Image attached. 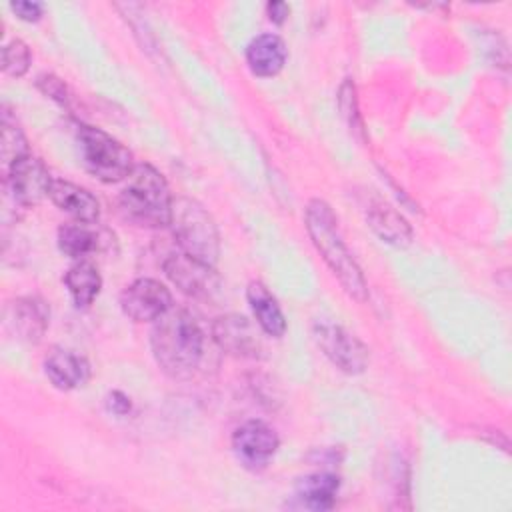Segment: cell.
<instances>
[{
  "label": "cell",
  "mask_w": 512,
  "mask_h": 512,
  "mask_svg": "<svg viewBox=\"0 0 512 512\" xmlns=\"http://www.w3.org/2000/svg\"><path fill=\"white\" fill-rule=\"evenodd\" d=\"M150 348L158 368L174 378L188 380L204 358V332L184 308H170L150 330Z\"/></svg>",
  "instance_id": "cell-1"
},
{
  "label": "cell",
  "mask_w": 512,
  "mask_h": 512,
  "mask_svg": "<svg viewBox=\"0 0 512 512\" xmlns=\"http://www.w3.org/2000/svg\"><path fill=\"white\" fill-rule=\"evenodd\" d=\"M306 230L312 238V244L322 254L324 262L328 264L332 274L338 278L346 294L356 302H364L368 298V286H366L364 274L358 262L354 260L352 252L346 248L338 230V220L328 202L320 198H312L308 202Z\"/></svg>",
  "instance_id": "cell-2"
},
{
  "label": "cell",
  "mask_w": 512,
  "mask_h": 512,
  "mask_svg": "<svg viewBox=\"0 0 512 512\" xmlns=\"http://www.w3.org/2000/svg\"><path fill=\"white\" fill-rule=\"evenodd\" d=\"M172 200L164 176L148 162L132 168L118 196L124 218L140 228L170 226Z\"/></svg>",
  "instance_id": "cell-3"
},
{
  "label": "cell",
  "mask_w": 512,
  "mask_h": 512,
  "mask_svg": "<svg viewBox=\"0 0 512 512\" xmlns=\"http://www.w3.org/2000/svg\"><path fill=\"white\" fill-rule=\"evenodd\" d=\"M170 228L180 250L214 266L220 256V234L210 212L192 198H174Z\"/></svg>",
  "instance_id": "cell-4"
},
{
  "label": "cell",
  "mask_w": 512,
  "mask_h": 512,
  "mask_svg": "<svg viewBox=\"0 0 512 512\" xmlns=\"http://www.w3.org/2000/svg\"><path fill=\"white\" fill-rule=\"evenodd\" d=\"M76 146L84 170L104 184L124 182L136 166L132 152L96 126L80 124L76 130Z\"/></svg>",
  "instance_id": "cell-5"
},
{
  "label": "cell",
  "mask_w": 512,
  "mask_h": 512,
  "mask_svg": "<svg viewBox=\"0 0 512 512\" xmlns=\"http://www.w3.org/2000/svg\"><path fill=\"white\" fill-rule=\"evenodd\" d=\"M314 340L338 370L346 374H360L366 370L370 352L366 344L346 328L320 320L314 324Z\"/></svg>",
  "instance_id": "cell-6"
},
{
  "label": "cell",
  "mask_w": 512,
  "mask_h": 512,
  "mask_svg": "<svg viewBox=\"0 0 512 512\" xmlns=\"http://www.w3.org/2000/svg\"><path fill=\"white\" fill-rule=\"evenodd\" d=\"M164 274L182 294L196 300H214L222 290V280L214 266L184 252L170 254L164 260Z\"/></svg>",
  "instance_id": "cell-7"
},
{
  "label": "cell",
  "mask_w": 512,
  "mask_h": 512,
  "mask_svg": "<svg viewBox=\"0 0 512 512\" xmlns=\"http://www.w3.org/2000/svg\"><path fill=\"white\" fill-rule=\"evenodd\" d=\"M280 446L276 430L264 420H246L232 434V450L238 462L252 470H264Z\"/></svg>",
  "instance_id": "cell-8"
},
{
  "label": "cell",
  "mask_w": 512,
  "mask_h": 512,
  "mask_svg": "<svg viewBox=\"0 0 512 512\" xmlns=\"http://www.w3.org/2000/svg\"><path fill=\"white\" fill-rule=\"evenodd\" d=\"M120 308L134 322H154L172 308V294L154 278H138L120 292Z\"/></svg>",
  "instance_id": "cell-9"
},
{
  "label": "cell",
  "mask_w": 512,
  "mask_h": 512,
  "mask_svg": "<svg viewBox=\"0 0 512 512\" xmlns=\"http://www.w3.org/2000/svg\"><path fill=\"white\" fill-rule=\"evenodd\" d=\"M52 176L44 162L26 154L8 166V186L16 204L30 208L40 204L52 186Z\"/></svg>",
  "instance_id": "cell-10"
},
{
  "label": "cell",
  "mask_w": 512,
  "mask_h": 512,
  "mask_svg": "<svg viewBox=\"0 0 512 512\" xmlns=\"http://www.w3.org/2000/svg\"><path fill=\"white\" fill-rule=\"evenodd\" d=\"M216 344L236 358H256L262 352V342L256 326L240 314L218 316L212 324Z\"/></svg>",
  "instance_id": "cell-11"
},
{
  "label": "cell",
  "mask_w": 512,
  "mask_h": 512,
  "mask_svg": "<svg viewBox=\"0 0 512 512\" xmlns=\"http://www.w3.org/2000/svg\"><path fill=\"white\" fill-rule=\"evenodd\" d=\"M94 224L86 222H68L58 228L56 242L64 256L74 260H84L94 252H104L112 248L114 234L106 230L92 228Z\"/></svg>",
  "instance_id": "cell-12"
},
{
  "label": "cell",
  "mask_w": 512,
  "mask_h": 512,
  "mask_svg": "<svg viewBox=\"0 0 512 512\" xmlns=\"http://www.w3.org/2000/svg\"><path fill=\"white\" fill-rule=\"evenodd\" d=\"M90 362L68 348H54L44 358V374L58 390H76L90 380Z\"/></svg>",
  "instance_id": "cell-13"
},
{
  "label": "cell",
  "mask_w": 512,
  "mask_h": 512,
  "mask_svg": "<svg viewBox=\"0 0 512 512\" xmlns=\"http://www.w3.org/2000/svg\"><path fill=\"white\" fill-rule=\"evenodd\" d=\"M48 198L52 200V204L62 210L64 214H68L74 222H86V224H96L100 218V202L98 198L68 180H52Z\"/></svg>",
  "instance_id": "cell-14"
},
{
  "label": "cell",
  "mask_w": 512,
  "mask_h": 512,
  "mask_svg": "<svg viewBox=\"0 0 512 512\" xmlns=\"http://www.w3.org/2000/svg\"><path fill=\"white\" fill-rule=\"evenodd\" d=\"M8 322L20 340L36 344L48 328L50 310L46 302L36 296L16 298L8 308Z\"/></svg>",
  "instance_id": "cell-15"
},
{
  "label": "cell",
  "mask_w": 512,
  "mask_h": 512,
  "mask_svg": "<svg viewBox=\"0 0 512 512\" xmlns=\"http://www.w3.org/2000/svg\"><path fill=\"white\" fill-rule=\"evenodd\" d=\"M286 60L288 48L278 34H258L246 46V64L250 72L260 78H272L280 74Z\"/></svg>",
  "instance_id": "cell-16"
},
{
  "label": "cell",
  "mask_w": 512,
  "mask_h": 512,
  "mask_svg": "<svg viewBox=\"0 0 512 512\" xmlns=\"http://www.w3.org/2000/svg\"><path fill=\"white\" fill-rule=\"evenodd\" d=\"M340 478L332 472H314L298 480L294 500L308 510H330L336 504Z\"/></svg>",
  "instance_id": "cell-17"
},
{
  "label": "cell",
  "mask_w": 512,
  "mask_h": 512,
  "mask_svg": "<svg viewBox=\"0 0 512 512\" xmlns=\"http://www.w3.org/2000/svg\"><path fill=\"white\" fill-rule=\"evenodd\" d=\"M366 220H368V226L374 230V234L382 242H386V244H392L396 248H404V246H408L412 242V228H410V224L390 204L374 202L368 208Z\"/></svg>",
  "instance_id": "cell-18"
},
{
  "label": "cell",
  "mask_w": 512,
  "mask_h": 512,
  "mask_svg": "<svg viewBox=\"0 0 512 512\" xmlns=\"http://www.w3.org/2000/svg\"><path fill=\"white\" fill-rule=\"evenodd\" d=\"M246 298L252 308V314L260 326L262 332H266L272 338H280L286 332V318L282 314V308L278 300L270 294V290L254 280L246 288Z\"/></svg>",
  "instance_id": "cell-19"
},
{
  "label": "cell",
  "mask_w": 512,
  "mask_h": 512,
  "mask_svg": "<svg viewBox=\"0 0 512 512\" xmlns=\"http://www.w3.org/2000/svg\"><path fill=\"white\" fill-rule=\"evenodd\" d=\"M64 286L68 288V294L72 302L78 308H86L94 302V298L100 294L102 278L98 268L88 260H78L72 264L64 274Z\"/></svg>",
  "instance_id": "cell-20"
},
{
  "label": "cell",
  "mask_w": 512,
  "mask_h": 512,
  "mask_svg": "<svg viewBox=\"0 0 512 512\" xmlns=\"http://www.w3.org/2000/svg\"><path fill=\"white\" fill-rule=\"evenodd\" d=\"M0 154L2 160L10 166L18 158L28 154V142L22 134V130L16 126V122L10 120V116L2 114V140H0Z\"/></svg>",
  "instance_id": "cell-21"
},
{
  "label": "cell",
  "mask_w": 512,
  "mask_h": 512,
  "mask_svg": "<svg viewBox=\"0 0 512 512\" xmlns=\"http://www.w3.org/2000/svg\"><path fill=\"white\" fill-rule=\"evenodd\" d=\"M338 110L342 118L346 120L350 132H354L362 142H364V122L358 112V98H356V88L352 80H344L340 90H338Z\"/></svg>",
  "instance_id": "cell-22"
},
{
  "label": "cell",
  "mask_w": 512,
  "mask_h": 512,
  "mask_svg": "<svg viewBox=\"0 0 512 512\" xmlns=\"http://www.w3.org/2000/svg\"><path fill=\"white\" fill-rule=\"evenodd\" d=\"M30 62H32L30 48L22 40L14 38L4 46V50H2V68L8 76H14V78L24 76L30 68Z\"/></svg>",
  "instance_id": "cell-23"
},
{
  "label": "cell",
  "mask_w": 512,
  "mask_h": 512,
  "mask_svg": "<svg viewBox=\"0 0 512 512\" xmlns=\"http://www.w3.org/2000/svg\"><path fill=\"white\" fill-rule=\"evenodd\" d=\"M36 86L46 94L50 96L52 100H56L58 104L62 106H68V90H66V84L54 76V74H40L36 78Z\"/></svg>",
  "instance_id": "cell-24"
},
{
  "label": "cell",
  "mask_w": 512,
  "mask_h": 512,
  "mask_svg": "<svg viewBox=\"0 0 512 512\" xmlns=\"http://www.w3.org/2000/svg\"><path fill=\"white\" fill-rule=\"evenodd\" d=\"M10 8L24 22H38L44 12V6L40 2H28V0H16L10 4Z\"/></svg>",
  "instance_id": "cell-25"
},
{
  "label": "cell",
  "mask_w": 512,
  "mask_h": 512,
  "mask_svg": "<svg viewBox=\"0 0 512 512\" xmlns=\"http://www.w3.org/2000/svg\"><path fill=\"white\" fill-rule=\"evenodd\" d=\"M108 410L110 412H114V414H118V416H124V414H128L130 410H132V402H130V398L126 396V394H122V392H118V390H114L110 396H108Z\"/></svg>",
  "instance_id": "cell-26"
},
{
  "label": "cell",
  "mask_w": 512,
  "mask_h": 512,
  "mask_svg": "<svg viewBox=\"0 0 512 512\" xmlns=\"http://www.w3.org/2000/svg\"><path fill=\"white\" fill-rule=\"evenodd\" d=\"M266 14H268V20L274 22V24H284L288 14H290V6L286 2H268L266 4Z\"/></svg>",
  "instance_id": "cell-27"
}]
</instances>
